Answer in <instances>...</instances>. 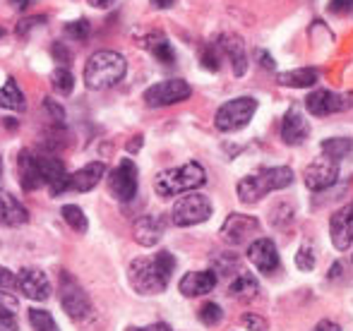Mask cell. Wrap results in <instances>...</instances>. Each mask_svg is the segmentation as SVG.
I'll list each match as a JSON object with an SVG mask.
<instances>
[{
  "instance_id": "6da1fadb",
  "label": "cell",
  "mask_w": 353,
  "mask_h": 331,
  "mask_svg": "<svg viewBox=\"0 0 353 331\" xmlns=\"http://www.w3.org/2000/svg\"><path fill=\"white\" fill-rule=\"evenodd\" d=\"M17 168H19V185H22V190L34 192L46 185L53 197L65 192L68 171L65 164L61 159H56V156L37 154L32 149H24L19 151Z\"/></svg>"
},
{
  "instance_id": "7a4b0ae2",
  "label": "cell",
  "mask_w": 353,
  "mask_h": 331,
  "mask_svg": "<svg viewBox=\"0 0 353 331\" xmlns=\"http://www.w3.org/2000/svg\"><path fill=\"white\" fill-rule=\"evenodd\" d=\"M176 269V257L161 250L154 257H137L128 266V281L140 295H157L168 288V281Z\"/></svg>"
},
{
  "instance_id": "3957f363",
  "label": "cell",
  "mask_w": 353,
  "mask_h": 331,
  "mask_svg": "<svg viewBox=\"0 0 353 331\" xmlns=\"http://www.w3.org/2000/svg\"><path fill=\"white\" fill-rule=\"evenodd\" d=\"M125 72L128 63L121 53L97 51L94 56H89L87 65H84V84L92 92H103V89L116 87L125 77Z\"/></svg>"
},
{
  "instance_id": "277c9868",
  "label": "cell",
  "mask_w": 353,
  "mask_h": 331,
  "mask_svg": "<svg viewBox=\"0 0 353 331\" xmlns=\"http://www.w3.org/2000/svg\"><path fill=\"white\" fill-rule=\"evenodd\" d=\"M293 182V171L288 166H276V168H265V171L248 175L238 182V200L243 204H255L262 197H267L270 192L283 190Z\"/></svg>"
},
{
  "instance_id": "5b68a950",
  "label": "cell",
  "mask_w": 353,
  "mask_h": 331,
  "mask_svg": "<svg viewBox=\"0 0 353 331\" xmlns=\"http://www.w3.org/2000/svg\"><path fill=\"white\" fill-rule=\"evenodd\" d=\"M207 182V173L205 168L195 161L181 166V168H168L161 171L154 180V190L159 197H173L181 195V192H192L197 187H202Z\"/></svg>"
},
{
  "instance_id": "8992f818",
  "label": "cell",
  "mask_w": 353,
  "mask_h": 331,
  "mask_svg": "<svg viewBox=\"0 0 353 331\" xmlns=\"http://www.w3.org/2000/svg\"><path fill=\"white\" fill-rule=\"evenodd\" d=\"M255 111H257V101L252 96L231 98V101H226L216 111V116H214V125H216V130H221V132L243 130V127L252 120Z\"/></svg>"
},
{
  "instance_id": "52a82bcc",
  "label": "cell",
  "mask_w": 353,
  "mask_h": 331,
  "mask_svg": "<svg viewBox=\"0 0 353 331\" xmlns=\"http://www.w3.org/2000/svg\"><path fill=\"white\" fill-rule=\"evenodd\" d=\"M210 216H212V202H210V197L200 195V192H188L185 197H181V200L173 204V211H171V221L178 228L205 224Z\"/></svg>"
},
{
  "instance_id": "ba28073f",
  "label": "cell",
  "mask_w": 353,
  "mask_h": 331,
  "mask_svg": "<svg viewBox=\"0 0 353 331\" xmlns=\"http://www.w3.org/2000/svg\"><path fill=\"white\" fill-rule=\"evenodd\" d=\"M61 305L70 319H87L92 314V300L72 274L61 271Z\"/></svg>"
},
{
  "instance_id": "9c48e42d",
  "label": "cell",
  "mask_w": 353,
  "mask_h": 331,
  "mask_svg": "<svg viewBox=\"0 0 353 331\" xmlns=\"http://www.w3.org/2000/svg\"><path fill=\"white\" fill-rule=\"evenodd\" d=\"M192 89L185 80H163L157 82L144 92V103L149 108H163L190 98Z\"/></svg>"
},
{
  "instance_id": "30bf717a",
  "label": "cell",
  "mask_w": 353,
  "mask_h": 331,
  "mask_svg": "<svg viewBox=\"0 0 353 331\" xmlns=\"http://www.w3.org/2000/svg\"><path fill=\"white\" fill-rule=\"evenodd\" d=\"M108 190L116 200L132 202L137 197V166L132 159H123L108 173Z\"/></svg>"
},
{
  "instance_id": "8fae6325",
  "label": "cell",
  "mask_w": 353,
  "mask_h": 331,
  "mask_svg": "<svg viewBox=\"0 0 353 331\" xmlns=\"http://www.w3.org/2000/svg\"><path fill=\"white\" fill-rule=\"evenodd\" d=\"M339 178V164L327 156H320L315 159L310 166L303 171V180H305V187L312 192H322L327 187H332Z\"/></svg>"
},
{
  "instance_id": "7c38bea8",
  "label": "cell",
  "mask_w": 353,
  "mask_h": 331,
  "mask_svg": "<svg viewBox=\"0 0 353 331\" xmlns=\"http://www.w3.org/2000/svg\"><path fill=\"white\" fill-rule=\"evenodd\" d=\"M17 288L22 290L24 298L37 300V303H43V300L51 298V281L41 269H34V266H27V269L19 271Z\"/></svg>"
},
{
  "instance_id": "4fadbf2b",
  "label": "cell",
  "mask_w": 353,
  "mask_h": 331,
  "mask_svg": "<svg viewBox=\"0 0 353 331\" xmlns=\"http://www.w3.org/2000/svg\"><path fill=\"white\" fill-rule=\"evenodd\" d=\"M257 233H260V221L255 216H245V214H231L221 226V238L228 245H241Z\"/></svg>"
},
{
  "instance_id": "5bb4252c",
  "label": "cell",
  "mask_w": 353,
  "mask_h": 331,
  "mask_svg": "<svg viewBox=\"0 0 353 331\" xmlns=\"http://www.w3.org/2000/svg\"><path fill=\"white\" fill-rule=\"evenodd\" d=\"M330 235H332L334 248L339 252L351 248V243H353V202L344 204L341 209H336L334 214H332Z\"/></svg>"
},
{
  "instance_id": "9a60e30c",
  "label": "cell",
  "mask_w": 353,
  "mask_h": 331,
  "mask_svg": "<svg viewBox=\"0 0 353 331\" xmlns=\"http://www.w3.org/2000/svg\"><path fill=\"white\" fill-rule=\"evenodd\" d=\"M248 259L255 264L257 271L262 274H274L279 269V250L270 238H257L248 248Z\"/></svg>"
},
{
  "instance_id": "2e32d148",
  "label": "cell",
  "mask_w": 353,
  "mask_h": 331,
  "mask_svg": "<svg viewBox=\"0 0 353 331\" xmlns=\"http://www.w3.org/2000/svg\"><path fill=\"white\" fill-rule=\"evenodd\" d=\"M307 135H310V122L305 120V116H303L298 108H291V111L283 116L281 120V140L283 145L288 147H298L303 145V142L307 140Z\"/></svg>"
},
{
  "instance_id": "e0dca14e",
  "label": "cell",
  "mask_w": 353,
  "mask_h": 331,
  "mask_svg": "<svg viewBox=\"0 0 353 331\" xmlns=\"http://www.w3.org/2000/svg\"><path fill=\"white\" fill-rule=\"evenodd\" d=\"M305 108L312 116L322 118V116H332V113L344 111V108H349V103H346V98L339 96V94L327 92V89H317V92H312L310 96L305 98Z\"/></svg>"
},
{
  "instance_id": "ac0fdd59",
  "label": "cell",
  "mask_w": 353,
  "mask_h": 331,
  "mask_svg": "<svg viewBox=\"0 0 353 331\" xmlns=\"http://www.w3.org/2000/svg\"><path fill=\"white\" fill-rule=\"evenodd\" d=\"M106 173V164L103 161H92L84 168H79L77 173L68 175V185H65V192L72 190V192H89L99 185V180L103 178Z\"/></svg>"
},
{
  "instance_id": "d6986e66",
  "label": "cell",
  "mask_w": 353,
  "mask_h": 331,
  "mask_svg": "<svg viewBox=\"0 0 353 331\" xmlns=\"http://www.w3.org/2000/svg\"><path fill=\"white\" fill-rule=\"evenodd\" d=\"M216 286V271H190L181 279L178 288L185 298H200L214 290Z\"/></svg>"
},
{
  "instance_id": "ffe728a7",
  "label": "cell",
  "mask_w": 353,
  "mask_h": 331,
  "mask_svg": "<svg viewBox=\"0 0 353 331\" xmlns=\"http://www.w3.org/2000/svg\"><path fill=\"white\" fill-rule=\"evenodd\" d=\"M29 221V211L17 197H12L10 192H0V226L8 228H17Z\"/></svg>"
},
{
  "instance_id": "44dd1931",
  "label": "cell",
  "mask_w": 353,
  "mask_h": 331,
  "mask_svg": "<svg viewBox=\"0 0 353 331\" xmlns=\"http://www.w3.org/2000/svg\"><path fill=\"white\" fill-rule=\"evenodd\" d=\"M163 228H166V226H163L161 216H140V219L135 221L132 233H135V240L142 248H154V245L161 240Z\"/></svg>"
},
{
  "instance_id": "7402d4cb",
  "label": "cell",
  "mask_w": 353,
  "mask_h": 331,
  "mask_svg": "<svg viewBox=\"0 0 353 331\" xmlns=\"http://www.w3.org/2000/svg\"><path fill=\"white\" fill-rule=\"evenodd\" d=\"M219 48L228 56V61H231V65H233V72H236L238 77L245 75L248 56H245V43H243V39L236 36V34H223V36L219 39Z\"/></svg>"
},
{
  "instance_id": "603a6c76",
  "label": "cell",
  "mask_w": 353,
  "mask_h": 331,
  "mask_svg": "<svg viewBox=\"0 0 353 331\" xmlns=\"http://www.w3.org/2000/svg\"><path fill=\"white\" fill-rule=\"evenodd\" d=\"M228 293H231L236 300L250 303V300H255L257 293H260V284H257V279L252 274H248V271H241V274H238L236 279L231 281V286H228Z\"/></svg>"
},
{
  "instance_id": "cb8c5ba5",
  "label": "cell",
  "mask_w": 353,
  "mask_h": 331,
  "mask_svg": "<svg viewBox=\"0 0 353 331\" xmlns=\"http://www.w3.org/2000/svg\"><path fill=\"white\" fill-rule=\"evenodd\" d=\"M276 82L281 87H291V89H307L317 84V72L312 67H298V70H288L276 75Z\"/></svg>"
},
{
  "instance_id": "d4e9b609",
  "label": "cell",
  "mask_w": 353,
  "mask_h": 331,
  "mask_svg": "<svg viewBox=\"0 0 353 331\" xmlns=\"http://www.w3.org/2000/svg\"><path fill=\"white\" fill-rule=\"evenodd\" d=\"M0 108H8V111H24L27 108L24 94L19 89V84L14 82V77H10L0 89Z\"/></svg>"
},
{
  "instance_id": "484cf974",
  "label": "cell",
  "mask_w": 353,
  "mask_h": 331,
  "mask_svg": "<svg viewBox=\"0 0 353 331\" xmlns=\"http://www.w3.org/2000/svg\"><path fill=\"white\" fill-rule=\"evenodd\" d=\"M144 46L152 51V56L157 58L159 63H163V65H173V61H176V53H173L171 43H168V39L163 36V34H152V36L144 39Z\"/></svg>"
},
{
  "instance_id": "4316f807",
  "label": "cell",
  "mask_w": 353,
  "mask_h": 331,
  "mask_svg": "<svg viewBox=\"0 0 353 331\" xmlns=\"http://www.w3.org/2000/svg\"><path fill=\"white\" fill-rule=\"evenodd\" d=\"M322 154L327 156V159L336 161L339 164L341 159H346V156L353 151V140L351 137H332V140H325L320 145Z\"/></svg>"
},
{
  "instance_id": "83f0119b",
  "label": "cell",
  "mask_w": 353,
  "mask_h": 331,
  "mask_svg": "<svg viewBox=\"0 0 353 331\" xmlns=\"http://www.w3.org/2000/svg\"><path fill=\"white\" fill-rule=\"evenodd\" d=\"M61 216H63V221H65V224L74 231V233H87V228H89L87 216H84V211L79 209L77 204H65L61 209Z\"/></svg>"
},
{
  "instance_id": "f1b7e54d",
  "label": "cell",
  "mask_w": 353,
  "mask_h": 331,
  "mask_svg": "<svg viewBox=\"0 0 353 331\" xmlns=\"http://www.w3.org/2000/svg\"><path fill=\"white\" fill-rule=\"evenodd\" d=\"M51 87H53V92L61 94V96H70L74 89L72 72L68 70V67H56V70L51 72Z\"/></svg>"
},
{
  "instance_id": "f546056e",
  "label": "cell",
  "mask_w": 353,
  "mask_h": 331,
  "mask_svg": "<svg viewBox=\"0 0 353 331\" xmlns=\"http://www.w3.org/2000/svg\"><path fill=\"white\" fill-rule=\"evenodd\" d=\"M29 324H32L34 331H61L53 319V314L48 310H39V308H32L29 310Z\"/></svg>"
},
{
  "instance_id": "4dcf8cb0",
  "label": "cell",
  "mask_w": 353,
  "mask_h": 331,
  "mask_svg": "<svg viewBox=\"0 0 353 331\" xmlns=\"http://www.w3.org/2000/svg\"><path fill=\"white\" fill-rule=\"evenodd\" d=\"M200 322L205 324V327H216L219 322L223 319V310L219 308L216 303H207V305H202L200 308Z\"/></svg>"
},
{
  "instance_id": "1f68e13d",
  "label": "cell",
  "mask_w": 353,
  "mask_h": 331,
  "mask_svg": "<svg viewBox=\"0 0 353 331\" xmlns=\"http://www.w3.org/2000/svg\"><path fill=\"white\" fill-rule=\"evenodd\" d=\"M17 298L10 295L8 290H0V317H17Z\"/></svg>"
},
{
  "instance_id": "d6a6232c",
  "label": "cell",
  "mask_w": 353,
  "mask_h": 331,
  "mask_svg": "<svg viewBox=\"0 0 353 331\" xmlns=\"http://www.w3.org/2000/svg\"><path fill=\"white\" fill-rule=\"evenodd\" d=\"M89 29H92V27H89L87 19H77V22H70V24H68V27H65V34L72 39V41H84V39L89 36Z\"/></svg>"
},
{
  "instance_id": "836d02e7",
  "label": "cell",
  "mask_w": 353,
  "mask_h": 331,
  "mask_svg": "<svg viewBox=\"0 0 353 331\" xmlns=\"http://www.w3.org/2000/svg\"><path fill=\"white\" fill-rule=\"evenodd\" d=\"M296 266L303 271H312L315 269V255H312V248L310 245H303L296 255Z\"/></svg>"
},
{
  "instance_id": "e575fe53",
  "label": "cell",
  "mask_w": 353,
  "mask_h": 331,
  "mask_svg": "<svg viewBox=\"0 0 353 331\" xmlns=\"http://www.w3.org/2000/svg\"><path fill=\"white\" fill-rule=\"evenodd\" d=\"M46 22H48L46 14H34V17H27V19H22V22L17 24V34H19V36H27L34 27H43Z\"/></svg>"
},
{
  "instance_id": "d590c367",
  "label": "cell",
  "mask_w": 353,
  "mask_h": 331,
  "mask_svg": "<svg viewBox=\"0 0 353 331\" xmlns=\"http://www.w3.org/2000/svg\"><path fill=\"white\" fill-rule=\"evenodd\" d=\"M241 322H243V327H248V331H267V327H270L267 319L255 312H245L241 317Z\"/></svg>"
},
{
  "instance_id": "8d00e7d4",
  "label": "cell",
  "mask_w": 353,
  "mask_h": 331,
  "mask_svg": "<svg viewBox=\"0 0 353 331\" xmlns=\"http://www.w3.org/2000/svg\"><path fill=\"white\" fill-rule=\"evenodd\" d=\"M202 65L207 70L216 72L219 70V53H216V46H205L202 48Z\"/></svg>"
},
{
  "instance_id": "74e56055",
  "label": "cell",
  "mask_w": 353,
  "mask_h": 331,
  "mask_svg": "<svg viewBox=\"0 0 353 331\" xmlns=\"http://www.w3.org/2000/svg\"><path fill=\"white\" fill-rule=\"evenodd\" d=\"M17 288V274L8 269V266H0V290H14Z\"/></svg>"
},
{
  "instance_id": "f35d334b",
  "label": "cell",
  "mask_w": 353,
  "mask_h": 331,
  "mask_svg": "<svg viewBox=\"0 0 353 331\" xmlns=\"http://www.w3.org/2000/svg\"><path fill=\"white\" fill-rule=\"evenodd\" d=\"M51 53H53V58H56L58 63H63V65H68V63L72 61V53L68 51V46L65 43H61V41H56L51 46Z\"/></svg>"
},
{
  "instance_id": "ab89813d",
  "label": "cell",
  "mask_w": 353,
  "mask_h": 331,
  "mask_svg": "<svg viewBox=\"0 0 353 331\" xmlns=\"http://www.w3.org/2000/svg\"><path fill=\"white\" fill-rule=\"evenodd\" d=\"M43 106H46V111L53 116V120H58V122L65 120V111H63V106L58 101H53V98H43Z\"/></svg>"
},
{
  "instance_id": "60d3db41",
  "label": "cell",
  "mask_w": 353,
  "mask_h": 331,
  "mask_svg": "<svg viewBox=\"0 0 353 331\" xmlns=\"http://www.w3.org/2000/svg\"><path fill=\"white\" fill-rule=\"evenodd\" d=\"M330 10L334 14H349L353 12V0H330Z\"/></svg>"
},
{
  "instance_id": "b9f144b4",
  "label": "cell",
  "mask_w": 353,
  "mask_h": 331,
  "mask_svg": "<svg viewBox=\"0 0 353 331\" xmlns=\"http://www.w3.org/2000/svg\"><path fill=\"white\" fill-rule=\"evenodd\" d=\"M0 331H19L17 317H0Z\"/></svg>"
},
{
  "instance_id": "7bdbcfd3",
  "label": "cell",
  "mask_w": 353,
  "mask_h": 331,
  "mask_svg": "<svg viewBox=\"0 0 353 331\" xmlns=\"http://www.w3.org/2000/svg\"><path fill=\"white\" fill-rule=\"evenodd\" d=\"M257 56H260V65L265 67V70H274V58H272L270 53L260 51V53H257Z\"/></svg>"
},
{
  "instance_id": "ee69618b",
  "label": "cell",
  "mask_w": 353,
  "mask_h": 331,
  "mask_svg": "<svg viewBox=\"0 0 353 331\" xmlns=\"http://www.w3.org/2000/svg\"><path fill=\"white\" fill-rule=\"evenodd\" d=\"M128 331H171V327L159 322V324H149V327H137V329H128Z\"/></svg>"
},
{
  "instance_id": "f6af8a7d",
  "label": "cell",
  "mask_w": 353,
  "mask_h": 331,
  "mask_svg": "<svg viewBox=\"0 0 353 331\" xmlns=\"http://www.w3.org/2000/svg\"><path fill=\"white\" fill-rule=\"evenodd\" d=\"M34 3H39V0H10V5H12L14 10H22V12L32 8Z\"/></svg>"
},
{
  "instance_id": "bcb514c9",
  "label": "cell",
  "mask_w": 353,
  "mask_h": 331,
  "mask_svg": "<svg viewBox=\"0 0 353 331\" xmlns=\"http://www.w3.org/2000/svg\"><path fill=\"white\" fill-rule=\"evenodd\" d=\"M315 331H341V329L336 327L334 322H330V319H325V322H320V324H317Z\"/></svg>"
},
{
  "instance_id": "7dc6e473",
  "label": "cell",
  "mask_w": 353,
  "mask_h": 331,
  "mask_svg": "<svg viewBox=\"0 0 353 331\" xmlns=\"http://www.w3.org/2000/svg\"><path fill=\"white\" fill-rule=\"evenodd\" d=\"M89 5H92V8H99V10H106L108 5L113 3V0H87Z\"/></svg>"
},
{
  "instance_id": "c3c4849f",
  "label": "cell",
  "mask_w": 353,
  "mask_h": 331,
  "mask_svg": "<svg viewBox=\"0 0 353 331\" xmlns=\"http://www.w3.org/2000/svg\"><path fill=\"white\" fill-rule=\"evenodd\" d=\"M173 3H176V0H152V5H154V8H159V10H166V8H171Z\"/></svg>"
},
{
  "instance_id": "681fc988",
  "label": "cell",
  "mask_w": 353,
  "mask_h": 331,
  "mask_svg": "<svg viewBox=\"0 0 353 331\" xmlns=\"http://www.w3.org/2000/svg\"><path fill=\"white\" fill-rule=\"evenodd\" d=\"M140 147H142V135H137V137H132V142L128 145V149H130V151H137Z\"/></svg>"
},
{
  "instance_id": "f907efd6",
  "label": "cell",
  "mask_w": 353,
  "mask_h": 331,
  "mask_svg": "<svg viewBox=\"0 0 353 331\" xmlns=\"http://www.w3.org/2000/svg\"><path fill=\"white\" fill-rule=\"evenodd\" d=\"M0 178H3V159H0Z\"/></svg>"
},
{
  "instance_id": "816d5d0a",
  "label": "cell",
  "mask_w": 353,
  "mask_h": 331,
  "mask_svg": "<svg viewBox=\"0 0 353 331\" xmlns=\"http://www.w3.org/2000/svg\"><path fill=\"white\" fill-rule=\"evenodd\" d=\"M0 34H5V29H0Z\"/></svg>"
}]
</instances>
